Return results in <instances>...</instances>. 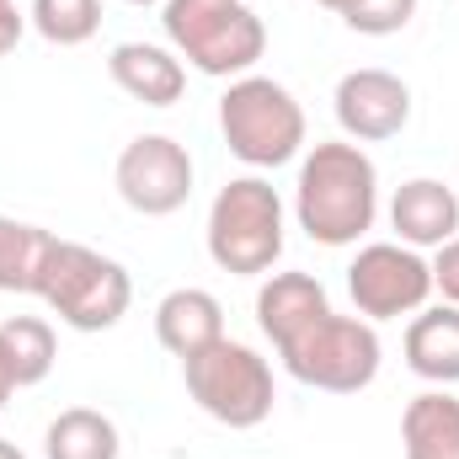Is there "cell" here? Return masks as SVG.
<instances>
[{"mask_svg": "<svg viewBox=\"0 0 459 459\" xmlns=\"http://www.w3.org/2000/svg\"><path fill=\"white\" fill-rule=\"evenodd\" d=\"M294 220L316 246H358L379 220V166L352 139L310 144L294 182Z\"/></svg>", "mask_w": 459, "mask_h": 459, "instance_id": "6da1fadb", "label": "cell"}, {"mask_svg": "<svg viewBox=\"0 0 459 459\" xmlns=\"http://www.w3.org/2000/svg\"><path fill=\"white\" fill-rule=\"evenodd\" d=\"M32 294L70 326V332H113L134 305L128 267L117 256H102L81 240H48V256L38 267Z\"/></svg>", "mask_w": 459, "mask_h": 459, "instance_id": "7a4b0ae2", "label": "cell"}, {"mask_svg": "<svg viewBox=\"0 0 459 459\" xmlns=\"http://www.w3.org/2000/svg\"><path fill=\"white\" fill-rule=\"evenodd\" d=\"M166 43L198 75L240 81L267 54V27L246 0H166L160 5Z\"/></svg>", "mask_w": 459, "mask_h": 459, "instance_id": "3957f363", "label": "cell"}, {"mask_svg": "<svg viewBox=\"0 0 459 459\" xmlns=\"http://www.w3.org/2000/svg\"><path fill=\"white\" fill-rule=\"evenodd\" d=\"M209 256L235 278H267L283 256V198L262 177H235L209 209Z\"/></svg>", "mask_w": 459, "mask_h": 459, "instance_id": "277c9868", "label": "cell"}, {"mask_svg": "<svg viewBox=\"0 0 459 459\" xmlns=\"http://www.w3.org/2000/svg\"><path fill=\"white\" fill-rule=\"evenodd\" d=\"M220 134L235 160H246L251 171H273L305 150V108L289 86L267 75H240L220 97Z\"/></svg>", "mask_w": 459, "mask_h": 459, "instance_id": "5b68a950", "label": "cell"}, {"mask_svg": "<svg viewBox=\"0 0 459 459\" xmlns=\"http://www.w3.org/2000/svg\"><path fill=\"white\" fill-rule=\"evenodd\" d=\"M182 379H187V395L198 401V411L235 428V433L262 428L273 417V401H278L267 358L246 342H230V337L182 358Z\"/></svg>", "mask_w": 459, "mask_h": 459, "instance_id": "8992f818", "label": "cell"}, {"mask_svg": "<svg viewBox=\"0 0 459 459\" xmlns=\"http://www.w3.org/2000/svg\"><path fill=\"white\" fill-rule=\"evenodd\" d=\"M283 368L310 385V390H326V395H358L374 385L379 374V332L374 321L363 316H337L326 310L321 321H310L299 337L278 347Z\"/></svg>", "mask_w": 459, "mask_h": 459, "instance_id": "52a82bcc", "label": "cell"}, {"mask_svg": "<svg viewBox=\"0 0 459 459\" xmlns=\"http://www.w3.org/2000/svg\"><path fill=\"white\" fill-rule=\"evenodd\" d=\"M347 294L363 321H401L428 305L433 267L422 262V251H411L401 240H368L347 262Z\"/></svg>", "mask_w": 459, "mask_h": 459, "instance_id": "ba28073f", "label": "cell"}, {"mask_svg": "<svg viewBox=\"0 0 459 459\" xmlns=\"http://www.w3.org/2000/svg\"><path fill=\"white\" fill-rule=\"evenodd\" d=\"M113 182H117V198L134 214L166 220V214H177L193 198V155L171 134H139V139L123 144Z\"/></svg>", "mask_w": 459, "mask_h": 459, "instance_id": "9c48e42d", "label": "cell"}, {"mask_svg": "<svg viewBox=\"0 0 459 459\" xmlns=\"http://www.w3.org/2000/svg\"><path fill=\"white\" fill-rule=\"evenodd\" d=\"M337 123L352 144H379L395 139L411 123V86L390 70H347L337 81Z\"/></svg>", "mask_w": 459, "mask_h": 459, "instance_id": "30bf717a", "label": "cell"}, {"mask_svg": "<svg viewBox=\"0 0 459 459\" xmlns=\"http://www.w3.org/2000/svg\"><path fill=\"white\" fill-rule=\"evenodd\" d=\"M108 75L123 97L144 108H171L187 91V65L177 59V48H160V43H117L108 54Z\"/></svg>", "mask_w": 459, "mask_h": 459, "instance_id": "8fae6325", "label": "cell"}, {"mask_svg": "<svg viewBox=\"0 0 459 459\" xmlns=\"http://www.w3.org/2000/svg\"><path fill=\"white\" fill-rule=\"evenodd\" d=\"M390 230L401 235V246L422 251V246H444L459 230V193L444 187L438 177H411L395 187L390 198Z\"/></svg>", "mask_w": 459, "mask_h": 459, "instance_id": "7c38bea8", "label": "cell"}, {"mask_svg": "<svg viewBox=\"0 0 459 459\" xmlns=\"http://www.w3.org/2000/svg\"><path fill=\"white\" fill-rule=\"evenodd\" d=\"M326 310H332V299H326L321 278H310V273H267V283L256 289V326L273 347L299 337Z\"/></svg>", "mask_w": 459, "mask_h": 459, "instance_id": "4fadbf2b", "label": "cell"}, {"mask_svg": "<svg viewBox=\"0 0 459 459\" xmlns=\"http://www.w3.org/2000/svg\"><path fill=\"white\" fill-rule=\"evenodd\" d=\"M155 337L171 358H193L225 337V305L209 289H171L155 305Z\"/></svg>", "mask_w": 459, "mask_h": 459, "instance_id": "5bb4252c", "label": "cell"}, {"mask_svg": "<svg viewBox=\"0 0 459 459\" xmlns=\"http://www.w3.org/2000/svg\"><path fill=\"white\" fill-rule=\"evenodd\" d=\"M406 368L428 385H455L459 379V305H433V310L411 316Z\"/></svg>", "mask_w": 459, "mask_h": 459, "instance_id": "9a60e30c", "label": "cell"}, {"mask_svg": "<svg viewBox=\"0 0 459 459\" xmlns=\"http://www.w3.org/2000/svg\"><path fill=\"white\" fill-rule=\"evenodd\" d=\"M401 449L406 459H459V395L422 390L401 411Z\"/></svg>", "mask_w": 459, "mask_h": 459, "instance_id": "2e32d148", "label": "cell"}, {"mask_svg": "<svg viewBox=\"0 0 459 459\" xmlns=\"http://www.w3.org/2000/svg\"><path fill=\"white\" fill-rule=\"evenodd\" d=\"M43 455L48 459H117L123 444H117L113 417H102L97 406H70V411H59L48 422Z\"/></svg>", "mask_w": 459, "mask_h": 459, "instance_id": "e0dca14e", "label": "cell"}, {"mask_svg": "<svg viewBox=\"0 0 459 459\" xmlns=\"http://www.w3.org/2000/svg\"><path fill=\"white\" fill-rule=\"evenodd\" d=\"M54 352H59L54 347V326L43 316H11V321H0V358H5V368L16 379V390L43 385L48 368H54Z\"/></svg>", "mask_w": 459, "mask_h": 459, "instance_id": "ac0fdd59", "label": "cell"}, {"mask_svg": "<svg viewBox=\"0 0 459 459\" xmlns=\"http://www.w3.org/2000/svg\"><path fill=\"white\" fill-rule=\"evenodd\" d=\"M48 230L0 214V294H32L38 267L48 256Z\"/></svg>", "mask_w": 459, "mask_h": 459, "instance_id": "d6986e66", "label": "cell"}, {"mask_svg": "<svg viewBox=\"0 0 459 459\" xmlns=\"http://www.w3.org/2000/svg\"><path fill=\"white\" fill-rule=\"evenodd\" d=\"M27 22L38 27L43 43H54V48H81V43H91L97 27H102V0H32Z\"/></svg>", "mask_w": 459, "mask_h": 459, "instance_id": "ffe728a7", "label": "cell"}, {"mask_svg": "<svg viewBox=\"0 0 459 459\" xmlns=\"http://www.w3.org/2000/svg\"><path fill=\"white\" fill-rule=\"evenodd\" d=\"M337 16L363 38H390V32H401L417 16V0H347Z\"/></svg>", "mask_w": 459, "mask_h": 459, "instance_id": "44dd1931", "label": "cell"}, {"mask_svg": "<svg viewBox=\"0 0 459 459\" xmlns=\"http://www.w3.org/2000/svg\"><path fill=\"white\" fill-rule=\"evenodd\" d=\"M428 267H433V289L444 294V305H459V235L438 246V256Z\"/></svg>", "mask_w": 459, "mask_h": 459, "instance_id": "7402d4cb", "label": "cell"}, {"mask_svg": "<svg viewBox=\"0 0 459 459\" xmlns=\"http://www.w3.org/2000/svg\"><path fill=\"white\" fill-rule=\"evenodd\" d=\"M22 32H27V16L16 11V0H0V59L22 43Z\"/></svg>", "mask_w": 459, "mask_h": 459, "instance_id": "603a6c76", "label": "cell"}, {"mask_svg": "<svg viewBox=\"0 0 459 459\" xmlns=\"http://www.w3.org/2000/svg\"><path fill=\"white\" fill-rule=\"evenodd\" d=\"M16 395V379H11V368H5V358H0V406Z\"/></svg>", "mask_w": 459, "mask_h": 459, "instance_id": "cb8c5ba5", "label": "cell"}, {"mask_svg": "<svg viewBox=\"0 0 459 459\" xmlns=\"http://www.w3.org/2000/svg\"><path fill=\"white\" fill-rule=\"evenodd\" d=\"M0 459H27V455H22V449H16L11 438H0Z\"/></svg>", "mask_w": 459, "mask_h": 459, "instance_id": "d4e9b609", "label": "cell"}, {"mask_svg": "<svg viewBox=\"0 0 459 459\" xmlns=\"http://www.w3.org/2000/svg\"><path fill=\"white\" fill-rule=\"evenodd\" d=\"M316 5H326V11H342L347 0H316Z\"/></svg>", "mask_w": 459, "mask_h": 459, "instance_id": "484cf974", "label": "cell"}, {"mask_svg": "<svg viewBox=\"0 0 459 459\" xmlns=\"http://www.w3.org/2000/svg\"><path fill=\"white\" fill-rule=\"evenodd\" d=\"M123 5H166V0H123Z\"/></svg>", "mask_w": 459, "mask_h": 459, "instance_id": "4316f807", "label": "cell"}]
</instances>
